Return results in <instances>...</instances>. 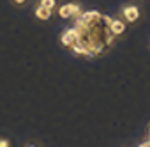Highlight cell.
Segmentation results:
<instances>
[{
  "label": "cell",
  "mask_w": 150,
  "mask_h": 147,
  "mask_svg": "<svg viewBox=\"0 0 150 147\" xmlns=\"http://www.w3.org/2000/svg\"><path fill=\"white\" fill-rule=\"evenodd\" d=\"M83 11H81V7L78 6V4H72V2H67V4H64L60 9H58V16H62V18H76V16H80Z\"/></svg>",
  "instance_id": "obj_1"
},
{
  "label": "cell",
  "mask_w": 150,
  "mask_h": 147,
  "mask_svg": "<svg viewBox=\"0 0 150 147\" xmlns=\"http://www.w3.org/2000/svg\"><path fill=\"white\" fill-rule=\"evenodd\" d=\"M122 16H124V21L127 23H134L138 18H139V9L136 6H125L122 9Z\"/></svg>",
  "instance_id": "obj_2"
},
{
  "label": "cell",
  "mask_w": 150,
  "mask_h": 147,
  "mask_svg": "<svg viewBox=\"0 0 150 147\" xmlns=\"http://www.w3.org/2000/svg\"><path fill=\"white\" fill-rule=\"evenodd\" d=\"M60 43H62L64 46L71 48L74 43H76V30H74L72 27H71V29H67V30L62 34V37H60Z\"/></svg>",
  "instance_id": "obj_3"
},
{
  "label": "cell",
  "mask_w": 150,
  "mask_h": 147,
  "mask_svg": "<svg viewBox=\"0 0 150 147\" xmlns=\"http://www.w3.org/2000/svg\"><path fill=\"white\" fill-rule=\"evenodd\" d=\"M110 30H111V34L115 36V37H118V36H122L124 34V30H125V21H122V20H111V23H110Z\"/></svg>",
  "instance_id": "obj_4"
},
{
  "label": "cell",
  "mask_w": 150,
  "mask_h": 147,
  "mask_svg": "<svg viewBox=\"0 0 150 147\" xmlns=\"http://www.w3.org/2000/svg\"><path fill=\"white\" fill-rule=\"evenodd\" d=\"M35 16H37V20H50L51 18V9H46V7H42V6H37L35 7Z\"/></svg>",
  "instance_id": "obj_5"
},
{
  "label": "cell",
  "mask_w": 150,
  "mask_h": 147,
  "mask_svg": "<svg viewBox=\"0 0 150 147\" xmlns=\"http://www.w3.org/2000/svg\"><path fill=\"white\" fill-rule=\"evenodd\" d=\"M39 6H42V7H46V9H55V6H57V2L55 0H41V4Z\"/></svg>",
  "instance_id": "obj_6"
},
{
  "label": "cell",
  "mask_w": 150,
  "mask_h": 147,
  "mask_svg": "<svg viewBox=\"0 0 150 147\" xmlns=\"http://www.w3.org/2000/svg\"><path fill=\"white\" fill-rule=\"evenodd\" d=\"M9 145H11V142L7 138H0V147H9Z\"/></svg>",
  "instance_id": "obj_7"
},
{
  "label": "cell",
  "mask_w": 150,
  "mask_h": 147,
  "mask_svg": "<svg viewBox=\"0 0 150 147\" xmlns=\"http://www.w3.org/2000/svg\"><path fill=\"white\" fill-rule=\"evenodd\" d=\"M27 2V0H14V4H18V6H23Z\"/></svg>",
  "instance_id": "obj_8"
},
{
  "label": "cell",
  "mask_w": 150,
  "mask_h": 147,
  "mask_svg": "<svg viewBox=\"0 0 150 147\" xmlns=\"http://www.w3.org/2000/svg\"><path fill=\"white\" fill-rule=\"evenodd\" d=\"M148 136H150V126H148Z\"/></svg>",
  "instance_id": "obj_9"
}]
</instances>
